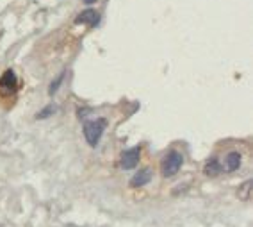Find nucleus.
Returning a JSON list of instances; mask_svg holds the SVG:
<instances>
[{"mask_svg":"<svg viewBox=\"0 0 253 227\" xmlns=\"http://www.w3.org/2000/svg\"><path fill=\"white\" fill-rule=\"evenodd\" d=\"M105 125H107V120L105 118H97L93 122L84 124V138L91 147H97L100 138H102L103 131H105Z\"/></svg>","mask_w":253,"mask_h":227,"instance_id":"obj_1","label":"nucleus"},{"mask_svg":"<svg viewBox=\"0 0 253 227\" xmlns=\"http://www.w3.org/2000/svg\"><path fill=\"white\" fill-rule=\"evenodd\" d=\"M182 163H184V158H182L180 152H177V150L168 152L166 154V158L162 159V165H161L162 175H164V177H173V175L182 168Z\"/></svg>","mask_w":253,"mask_h":227,"instance_id":"obj_2","label":"nucleus"},{"mask_svg":"<svg viewBox=\"0 0 253 227\" xmlns=\"http://www.w3.org/2000/svg\"><path fill=\"white\" fill-rule=\"evenodd\" d=\"M18 89V79L13 70H5L4 75L0 77V97L2 99H13Z\"/></svg>","mask_w":253,"mask_h":227,"instance_id":"obj_3","label":"nucleus"},{"mask_svg":"<svg viewBox=\"0 0 253 227\" xmlns=\"http://www.w3.org/2000/svg\"><path fill=\"white\" fill-rule=\"evenodd\" d=\"M139 147L128 148L122 154V167L123 170H132V168L137 167V161H139Z\"/></svg>","mask_w":253,"mask_h":227,"instance_id":"obj_4","label":"nucleus"},{"mask_svg":"<svg viewBox=\"0 0 253 227\" xmlns=\"http://www.w3.org/2000/svg\"><path fill=\"white\" fill-rule=\"evenodd\" d=\"M100 15L95 9H86L75 18V24H88V25H98Z\"/></svg>","mask_w":253,"mask_h":227,"instance_id":"obj_5","label":"nucleus"},{"mask_svg":"<svg viewBox=\"0 0 253 227\" xmlns=\"http://www.w3.org/2000/svg\"><path fill=\"white\" fill-rule=\"evenodd\" d=\"M239 167H241V154H239V152L227 154L225 163H223V170H225V172H235Z\"/></svg>","mask_w":253,"mask_h":227,"instance_id":"obj_6","label":"nucleus"},{"mask_svg":"<svg viewBox=\"0 0 253 227\" xmlns=\"http://www.w3.org/2000/svg\"><path fill=\"white\" fill-rule=\"evenodd\" d=\"M152 179V170L150 168H145L141 172H137L134 177L130 179V186L132 188H139V186H145V184L150 183Z\"/></svg>","mask_w":253,"mask_h":227,"instance_id":"obj_7","label":"nucleus"},{"mask_svg":"<svg viewBox=\"0 0 253 227\" xmlns=\"http://www.w3.org/2000/svg\"><path fill=\"white\" fill-rule=\"evenodd\" d=\"M203 172H205V175H209V177H216L219 172H223V167H221V163H219L218 159L212 158L209 163L205 165Z\"/></svg>","mask_w":253,"mask_h":227,"instance_id":"obj_8","label":"nucleus"},{"mask_svg":"<svg viewBox=\"0 0 253 227\" xmlns=\"http://www.w3.org/2000/svg\"><path fill=\"white\" fill-rule=\"evenodd\" d=\"M55 111H57V108H55V106H47V108L41 109V111L36 114V118H38V120H45V118H49L50 114H54Z\"/></svg>","mask_w":253,"mask_h":227,"instance_id":"obj_9","label":"nucleus"},{"mask_svg":"<svg viewBox=\"0 0 253 227\" xmlns=\"http://www.w3.org/2000/svg\"><path fill=\"white\" fill-rule=\"evenodd\" d=\"M250 188H252V181H246V183L241 186V192H239V197L243 199V200H248V193H250Z\"/></svg>","mask_w":253,"mask_h":227,"instance_id":"obj_10","label":"nucleus"},{"mask_svg":"<svg viewBox=\"0 0 253 227\" xmlns=\"http://www.w3.org/2000/svg\"><path fill=\"white\" fill-rule=\"evenodd\" d=\"M63 79H64V74H61L57 77V79L54 81V83H50V88H49V93L50 95H54L55 91L59 89V86H61V83H63Z\"/></svg>","mask_w":253,"mask_h":227,"instance_id":"obj_11","label":"nucleus"},{"mask_svg":"<svg viewBox=\"0 0 253 227\" xmlns=\"http://www.w3.org/2000/svg\"><path fill=\"white\" fill-rule=\"evenodd\" d=\"M97 0H84V4H88V5H91V4H95Z\"/></svg>","mask_w":253,"mask_h":227,"instance_id":"obj_12","label":"nucleus"}]
</instances>
